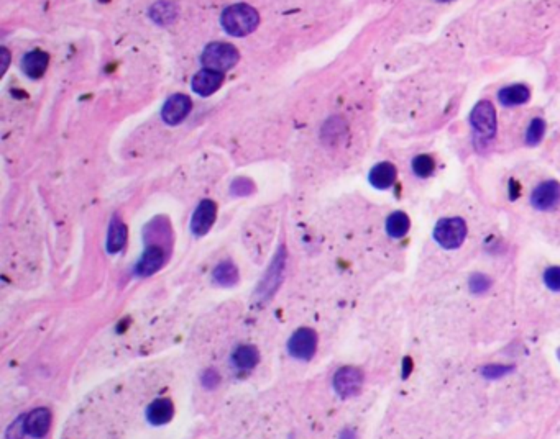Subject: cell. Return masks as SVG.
<instances>
[{
    "label": "cell",
    "instance_id": "ba28073f",
    "mask_svg": "<svg viewBox=\"0 0 560 439\" xmlns=\"http://www.w3.org/2000/svg\"><path fill=\"white\" fill-rule=\"evenodd\" d=\"M532 207L537 210H552L560 203V184L556 180H546L539 184L531 195Z\"/></svg>",
    "mask_w": 560,
    "mask_h": 439
},
{
    "label": "cell",
    "instance_id": "8fae6325",
    "mask_svg": "<svg viewBox=\"0 0 560 439\" xmlns=\"http://www.w3.org/2000/svg\"><path fill=\"white\" fill-rule=\"evenodd\" d=\"M223 84V74L212 71V69L204 67L193 77V90L196 94L202 95V97H209V95L216 94L221 85Z\"/></svg>",
    "mask_w": 560,
    "mask_h": 439
},
{
    "label": "cell",
    "instance_id": "5bb4252c",
    "mask_svg": "<svg viewBox=\"0 0 560 439\" xmlns=\"http://www.w3.org/2000/svg\"><path fill=\"white\" fill-rule=\"evenodd\" d=\"M368 180L373 187L380 190H386L396 180V168L391 163H380L370 170Z\"/></svg>",
    "mask_w": 560,
    "mask_h": 439
},
{
    "label": "cell",
    "instance_id": "30bf717a",
    "mask_svg": "<svg viewBox=\"0 0 560 439\" xmlns=\"http://www.w3.org/2000/svg\"><path fill=\"white\" fill-rule=\"evenodd\" d=\"M164 262V251L162 244H148L140 261L137 262L135 272L140 277H148L157 272Z\"/></svg>",
    "mask_w": 560,
    "mask_h": 439
},
{
    "label": "cell",
    "instance_id": "d6986e66",
    "mask_svg": "<svg viewBox=\"0 0 560 439\" xmlns=\"http://www.w3.org/2000/svg\"><path fill=\"white\" fill-rule=\"evenodd\" d=\"M214 281L221 286L231 287L238 281V271L232 261H223L214 269Z\"/></svg>",
    "mask_w": 560,
    "mask_h": 439
},
{
    "label": "cell",
    "instance_id": "9c48e42d",
    "mask_svg": "<svg viewBox=\"0 0 560 439\" xmlns=\"http://www.w3.org/2000/svg\"><path fill=\"white\" fill-rule=\"evenodd\" d=\"M217 217V205L212 200H202L193 213V220H191V229L196 237H204L206 233H209L212 224L216 222Z\"/></svg>",
    "mask_w": 560,
    "mask_h": 439
},
{
    "label": "cell",
    "instance_id": "44dd1931",
    "mask_svg": "<svg viewBox=\"0 0 560 439\" xmlns=\"http://www.w3.org/2000/svg\"><path fill=\"white\" fill-rule=\"evenodd\" d=\"M150 15L157 23L168 25L176 18V7L169 2H158L152 7Z\"/></svg>",
    "mask_w": 560,
    "mask_h": 439
},
{
    "label": "cell",
    "instance_id": "4dcf8cb0",
    "mask_svg": "<svg viewBox=\"0 0 560 439\" xmlns=\"http://www.w3.org/2000/svg\"><path fill=\"white\" fill-rule=\"evenodd\" d=\"M440 2H449V0H440Z\"/></svg>",
    "mask_w": 560,
    "mask_h": 439
},
{
    "label": "cell",
    "instance_id": "484cf974",
    "mask_svg": "<svg viewBox=\"0 0 560 439\" xmlns=\"http://www.w3.org/2000/svg\"><path fill=\"white\" fill-rule=\"evenodd\" d=\"M26 435V428H25V416L19 418L14 423L12 426L9 428L7 431V439H22Z\"/></svg>",
    "mask_w": 560,
    "mask_h": 439
},
{
    "label": "cell",
    "instance_id": "8992f818",
    "mask_svg": "<svg viewBox=\"0 0 560 439\" xmlns=\"http://www.w3.org/2000/svg\"><path fill=\"white\" fill-rule=\"evenodd\" d=\"M193 109V102L184 94H173L167 102H164L162 110V119L169 126L179 125L183 123Z\"/></svg>",
    "mask_w": 560,
    "mask_h": 439
},
{
    "label": "cell",
    "instance_id": "7402d4cb",
    "mask_svg": "<svg viewBox=\"0 0 560 439\" xmlns=\"http://www.w3.org/2000/svg\"><path fill=\"white\" fill-rule=\"evenodd\" d=\"M413 173L418 175L421 179H426L429 178V175L434 173V168H435V163L434 159H432L429 154H419V156H416L413 159Z\"/></svg>",
    "mask_w": 560,
    "mask_h": 439
},
{
    "label": "cell",
    "instance_id": "4316f807",
    "mask_svg": "<svg viewBox=\"0 0 560 439\" xmlns=\"http://www.w3.org/2000/svg\"><path fill=\"white\" fill-rule=\"evenodd\" d=\"M488 287H490V281L485 276L477 274V276L472 277L470 288L473 292H483V291H487Z\"/></svg>",
    "mask_w": 560,
    "mask_h": 439
},
{
    "label": "cell",
    "instance_id": "9a60e30c",
    "mask_svg": "<svg viewBox=\"0 0 560 439\" xmlns=\"http://www.w3.org/2000/svg\"><path fill=\"white\" fill-rule=\"evenodd\" d=\"M125 243H127V227L120 220V217L115 215L109 224L107 244H105V248H107L110 254H115L124 249Z\"/></svg>",
    "mask_w": 560,
    "mask_h": 439
},
{
    "label": "cell",
    "instance_id": "3957f363",
    "mask_svg": "<svg viewBox=\"0 0 560 439\" xmlns=\"http://www.w3.org/2000/svg\"><path fill=\"white\" fill-rule=\"evenodd\" d=\"M470 125L480 140H492L496 133V112L490 100H482L473 107L470 114Z\"/></svg>",
    "mask_w": 560,
    "mask_h": 439
},
{
    "label": "cell",
    "instance_id": "7a4b0ae2",
    "mask_svg": "<svg viewBox=\"0 0 560 439\" xmlns=\"http://www.w3.org/2000/svg\"><path fill=\"white\" fill-rule=\"evenodd\" d=\"M238 58L240 55L236 46L231 45V43L217 41L211 43V45L206 48L201 56V63L204 64V67L223 74L236 66L238 63Z\"/></svg>",
    "mask_w": 560,
    "mask_h": 439
},
{
    "label": "cell",
    "instance_id": "7c38bea8",
    "mask_svg": "<svg viewBox=\"0 0 560 439\" xmlns=\"http://www.w3.org/2000/svg\"><path fill=\"white\" fill-rule=\"evenodd\" d=\"M48 64H50V55L43 50H33L22 58V71L30 79H40L45 76Z\"/></svg>",
    "mask_w": 560,
    "mask_h": 439
},
{
    "label": "cell",
    "instance_id": "5b68a950",
    "mask_svg": "<svg viewBox=\"0 0 560 439\" xmlns=\"http://www.w3.org/2000/svg\"><path fill=\"white\" fill-rule=\"evenodd\" d=\"M317 347V335L311 328H301L287 341V351L296 359L309 361L316 354Z\"/></svg>",
    "mask_w": 560,
    "mask_h": 439
},
{
    "label": "cell",
    "instance_id": "d4e9b609",
    "mask_svg": "<svg viewBox=\"0 0 560 439\" xmlns=\"http://www.w3.org/2000/svg\"><path fill=\"white\" fill-rule=\"evenodd\" d=\"M544 281H546V286L551 288V291H560V267H551V269L546 271L544 274Z\"/></svg>",
    "mask_w": 560,
    "mask_h": 439
},
{
    "label": "cell",
    "instance_id": "52a82bcc",
    "mask_svg": "<svg viewBox=\"0 0 560 439\" xmlns=\"http://www.w3.org/2000/svg\"><path fill=\"white\" fill-rule=\"evenodd\" d=\"M361 384H364V374L356 367H342L334 376V389L342 399L354 397L359 394Z\"/></svg>",
    "mask_w": 560,
    "mask_h": 439
},
{
    "label": "cell",
    "instance_id": "4fadbf2b",
    "mask_svg": "<svg viewBox=\"0 0 560 439\" xmlns=\"http://www.w3.org/2000/svg\"><path fill=\"white\" fill-rule=\"evenodd\" d=\"M51 426V413L46 408H36L25 416L26 435L31 438H43Z\"/></svg>",
    "mask_w": 560,
    "mask_h": 439
},
{
    "label": "cell",
    "instance_id": "6da1fadb",
    "mask_svg": "<svg viewBox=\"0 0 560 439\" xmlns=\"http://www.w3.org/2000/svg\"><path fill=\"white\" fill-rule=\"evenodd\" d=\"M222 28L227 31L228 35L237 36H247L255 31L260 23V15L253 7H250L247 4H237L232 5L223 10L221 17Z\"/></svg>",
    "mask_w": 560,
    "mask_h": 439
},
{
    "label": "cell",
    "instance_id": "e0dca14e",
    "mask_svg": "<svg viewBox=\"0 0 560 439\" xmlns=\"http://www.w3.org/2000/svg\"><path fill=\"white\" fill-rule=\"evenodd\" d=\"M498 99H500L501 104L508 105V107L522 105L531 99V90L524 84L508 85V87H503L500 90Z\"/></svg>",
    "mask_w": 560,
    "mask_h": 439
},
{
    "label": "cell",
    "instance_id": "f546056e",
    "mask_svg": "<svg viewBox=\"0 0 560 439\" xmlns=\"http://www.w3.org/2000/svg\"><path fill=\"white\" fill-rule=\"evenodd\" d=\"M340 439H355V435L352 430H345L342 435H340Z\"/></svg>",
    "mask_w": 560,
    "mask_h": 439
},
{
    "label": "cell",
    "instance_id": "f1b7e54d",
    "mask_svg": "<svg viewBox=\"0 0 560 439\" xmlns=\"http://www.w3.org/2000/svg\"><path fill=\"white\" fill-rule=\"evenodd\" d=\"M217 382H218V376L214 371H207L204 374V377H202V384H204L207 389H214Z\"/></svg>",
    "mask_w": 560,
    "mask_h": 439
},
{
    "label": "cell",
    "instance_id": "2e32d148",
    "mask_svg": "<svg viewBox=\"0 0 560 439\" xmlns=\"http://www.w3.org/2000/svg\"><path fill=\"white\" fill-rule=\"evenodd\" d=\"M173 413H174V408L171 401L167 399H159V400H154L153 403L148 406L147 418L154 426L167 425L168 421H171Z\"/></svg>",
    "mask_w": 560,
    "mask_h": 439
},
{
    "label": "cell",
    "instance_id": "603a6c76",
    "mask_svg": "<svg viewBox=\"0 0 560 439\" xmlns=\"http://www.w3.org/2000/svg\"><path fill=\"white\" fill-rule=\"evenodd\" d=\"M544 135H546V123L542 119H534L529 123V128H527L526 141L527 144H539L542 141Z\"/></svg>",
    "mask_w": 560,
    "mask_h": 439
},
{
    "label": "cell",
    "instance_id": "83f0119b",
    "mask_svg": "<svg viewBox=\"0 0 560 439\" xmlns=\"http://www.w3.org/2000/svg\"><path fill=\"white\" fill-rule=\"evenodd\" d=\"M511 371L509 367H504V366H488L483 369V374L490 379H496V377H501L503 374H508Z\"/></svg>",
    "mask_w": 560,
    "mask_h": 439
},
{
    "label": "cell",
    "instance_id": "ac0fdd59",
    "mask_svg": "<svg viewBox=\"0 0 560 439\" xmlns=\"http://www.w3.org/2000/svg\"><path fill=\"white\" fill-rule=\"evenodd\" d=\"M258 361H260V354L255 346H240L232 356L233 366L238 369H243V371L253 369L258 364Z\"/></svg>",
    "mask_w": 560,
    "mask_h": 439
},
{
    "label": "cell",
    "instance_id": "ffe728a7",
    "mask_svg": "<svg viewBox=\"0 0 560 439\" xmlns=\"http://www.w3.org/2000/svg\"><path fill=\"white\" fill-rule=\"evenodd\" d=\"M409 218L406 213L394 212L389 215L386 222V232L393 238H403L409 232Z\"/></svg>",
    "mask_w": 560,
    "mask_h": 439
},
{
    "label": "cell",
    "instance_id": "277c9868",
    "mask_svg": "<svg viewBox=\"0 0 560 439\" xmlns=\"http://www.w3.org/2000/svg\"><path fill=\"white\" fill-rule=\"evenodd\" d=\"M434 238L442 248L455 249L467 238V224L462 218H444L437 223Z\"/></svg>",
    "mask_w": 560,
    "mask_h": 439
},
{
    "label": "cell",
    "instance_id": "cb8c5ba5",
    "mask_svg": "<svg viewBox=\"0 0 560 439\" xmlns=\"http://www.w3.org/2000/svg\"><path fill=\"white\" fill-rule=\"evenodd\" d=\"M253 190H255L253 182L250 179H243V178L236 179L231 185V192L233 195H250Z\"/></svg>",
    "mask_w": 560,
    "mask_h": 439
}]
</instances>
